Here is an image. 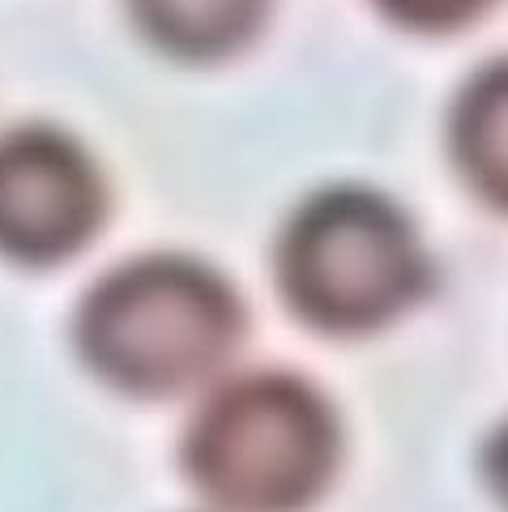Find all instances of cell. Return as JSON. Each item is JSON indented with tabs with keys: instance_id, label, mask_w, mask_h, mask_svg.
Wrapping results in <instances>:
<instances>
[{
	"instance_id": "cell-2",
	"label": "cell",
	"mask_w": 508,
	"mask_h": 512,
	"mask_svg": "<svg viewBox=\"0 0 508 512\" xmlns=\"http://www.w3.org/2000/svg\"><path fill=\"white\" fill-rule=\"evenodd\" d=\"M342 453L338 414L295 372L222 380L184 431V474L222 512H304Z\"/></svg>"
},
{
	"instance_id": "cell-7",
	"label": "cell",
	"mask_w": 508,
	"mask_h": 512,
	"mask_svg": "<svg viewBox=\"0 0 508 512\" xmlns=\"http://www.w3.org/2000/svg\"><path fill=\"white\" fill-rule=\"evenodd\" d=\"M389 22H398L419 35H453L470 22H479L496 0H372Z\"/></svg>"
},
{
	"instance_id": "cell-4",
	"label": "cell",
	"mask_w": 508,
	"mask_h": 512,
	"mask_svg": "<svg viewBox=\"0 0 508 512\" xmlns=\"http://www.w3.org/2000/svg\"><path fill=\"white\" fill-rule=\"evenodd\" d=\"M107 184L77 137L52 124L0 133V256L60 265L103 227Z\"/></svg>"
},
{
	"instance_id": "cell-6",
	"label": "cell",
	"mask_w": 508,
	"mask_h": 512,
	"mask_svg": "<svg viewBox=\"0 0 508 512\" xmlns=\"http://www.w3.org/2000/svg\"><path fill=\"white\" fill-rule=\"evenodd\" d=\"M141 39L163 56L218 64L261 35L269 0H124Z\"/></svg>"
},
{
	"instance_id": "cell-1",
	"label": "cell",
	"mask_w": 508,
	"mask_h": 512,
	"mask_svg": "<svg viewBox=\"0 0 508 512\" xmlns=\"http://www.w3.org/2000/svg\"><path fill=\"white\" fill-rule=\"evenodd\" d=\"M77 355L129 397H176L210 384L244 342V303L210 265L150 252L116 265L73 316Z\"/></svg>"
},
{
	"instance_id": "cell-5",
	"label": "cell",
	"mask_w": 508,
	"mask_h": 512,
	"mask_svg": "<svg viewBox=\"0 0 508 512\" xmlns=\"http://www.w3.org/2000/svg\"><path fill=\"white\" fill-rule=\"evenodd\" d=\"M449 158L462 184L508 214V56L466 77L449 111Z\"/></svg>"
},
{
	"instance_id": "cell-8",
	"label": "cell",
	"mask_w": 508,
	"mask_h": 512,
	"mask_svg": "<svg viewBox=\"0 0 508 512\" xmlns=\"http://www.w3.org/2000/svg\"><path fill=\"white\" fill-rule=\"evenodd\" d=\"M483 474H487L491 491H496L500 500H504V508H508V423L483 448Z\"/></svg>"
},
{
	"instance_id": "cell-3",
	"label": "cell",
	"mask_w": 508,
	"mask_h": 512,
	"mask_svg": "<svg viewBox=\"0 0 508 512\" xmlns=\"http://www.w3.org/2000/svg\"><path fill=\"white\" fill-rule=\"evenodd\" d=\"M274 265L287 308L321 333H372L432 286L415 222L359 184L312 192L282 227Z\"/></svg>"
}]
</instances>
